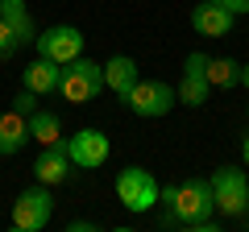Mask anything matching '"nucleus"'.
<instances>
[{"mask_svg": "<svg viewBox=\"0 0 249 232\" xmlns=\"http://www.w3.org/2000/svg\"><path fill=\"white\" fill-rule=\"evenodd\" d=\"M162 228H191V232H212L216 228V199L208 179H187L175 182V195L162 207Z\"/></svg>", "mask_w": 249, "mask_h": 232, "instance_id": "nucleus-1", "label": "nucleus"}, {"mask_svg": "<svg viewBox=\"0 0 249 232\" xmlns=\"http://www.w3.org/2000/svg\"><path fill=\"white\" fill-rule=\"evenodd\" d=\"M104 87V63H91V58H75V63L62 66V79H58V96L67 104H91Z\"/></svg>", "mask_w": 249, "mask_h": 232, "instance_id": "nucleus-2", "label": "nucleus"}, {"mask_svg": "<svg viewBox=\"0 0 249 232\" xmlns=\"http://www.w3.org/2000/svg\"><path fill=\"white\" fill-rule=\"evenodd\" d=\"M212 199H216V212L224 220H241L249 212V174L237 166H220L212 170Z\"/></svg>", "mask_w": 249, "mask_h": 232, "instance_id": "nucleus-3", "label": "nucleus"}, {"mask_svg": "<svg viewBox=\"0 0 249 232\" xmlns=\"http://www.w3.org/2000/svg\"><path fill=\"white\" fill-rule=\"evenodd\" d=\"M158 179H154L145 166H124L121 174H116V199L124 203V212H150V207H158Z\"/></svg>", "mask_w": 249, "mask_h": 232, "instance_id": "nucleus-4", "label": "nucleus"}, {"mask_svg": "<svg viewBox=\"0 0 249 232\" xmlns=\"http://www.w3.org/2000/svg\"><path fill=\"white\" fill-rule=\"evenodd\" d=\"M124 104H129L133 116H142V120H158V116H166L178 104V91L170 83H162V79H137V87L124 96Z\"/></svg>", "mask_w": 249, "mask_h": 232, "instance_id": "nucleus-5", "label": "nucleus"}, {"mask_svg": "<svg viewBox=\"0 0 249 232\" xmlns=\"http://www.w3.org/2000/svg\"><path fill=\"white\" fill-rule=\"evenodd\" d=\"M54 215V195L46 182H37V187H25L17 195V203H13V228L17 232H42L46 224H50Z\"/></svg>", "mask_w": 249, "mask_h": 232, "instance_id": "nucleus-6", "label": "nucleus"}, {"mask_svg": "<svg viewBox=\"0 0 249 232\" xmlns=\"http://www.w3.org/2000/svg\"><path fill=\"white\" fill-rule=\"evenodd\" d=\"M83 46H88V37H83L79 25H50V29H42V33L34 37V50L42 54V58H50V63H58V66L75 63L83 54Z\"/></svg>", "mask_w": 249, "mask_h": 232, "instance_id": "nucleus-7", "label": "nucleus"}, {"mask_svg": "<svg viewBox=\"0 0 249 232\" xmlns=\"http://www.w3.org/2000/svg\"><path fill=\"white\" fill-rule=\"evenodd\" d=\"M67 153H71V166L75 170H100L112 153V141H108L100 129H79L75 137H62Z\"/></svg>", "mask_w": 249, "mask_h": 232, "instance_id": "nucleus-8", "label": "nucleus"}, {"mask_svg": "<svg viewBox=\"0 0 249 232\" xmlns=\"http://www.w3.org/2000/svg\"><path fill=\"white\" fill-rule=\"evenodd\" d=\"M178 104L187 108H199L208 104V91H212V83H208V54L204 50H191L183 63V79H178Z\"/></svg>", "mask_w": 249, "mask_h": 232, "instance_id": "nucleus-9", "label": "nucleus"}, {"mask_svg": "<svg viewBox=\"0 0 249 232\" xmlns=\"http://www.w3.org/2000/svg\"><path fill=\"white\" fill-rule=\"evenodd\" d=\"M71 153H67V145H42L37 149V158H34V179L37 182H46V187H62V182L71 179Z\"/></svg>", "mask_w": 249, "mask_h": 232, "instance_id": "nucleus-10", "label": "nucleus"}, {"mask_svg": "<svg viewBox=\"0 0 249 232\" xmlns=\"http://www.w3.org/2000/svg\"><path fill=\"white\" fill-rule=\"evenodd\" d=\"M232 21L237 17L224 9L220 0H199L196 9H191V29H196L199 37H229Z\"/></svg>", "mask_w": 249, "mask_h": 232, "instance_id": "nucleus-11", "label": "nucleus"}, {"mask_svg": "<svg viewBox=\"0 0 249 232\" xmlns=\"http://www.w3.org/2000/svg\"><path fill=\"white\" fill-rule=\"evenodd\" d=\"M137 79H142V75H137V63L129 58V54H112V58L104 63V87L112 91L116 99L129 96V91L137 87Z\"/></svg>", "mask_w": 249, "mask_h": 232, "instance_id": "nucleus-12", "label": "nucleus"}, {"mask_svg": "<svg viewBox=\"0 0 249 232\" xmlns=\"http://www.w3.org/2000/svg\"><path fill=\"white\" fill-rule=\"evenodd\" d=\"M25 141H29V116H21L17 108H4L0 112V158L21 153Z\"/></svg>", "mask_w": 249, "mask_h": 232, "instance_id": "nucleus-13", "label": "nucleus"}, {"mask_svg": "<svg viewBox=\"0 0 249 232\" xmlns=\"http://www.w3.org/2000/svg\"><path fill=\"white\" fill-rule=\"evenodd\" d=\"M58 79H62V66L37 54L34 63L25 66V79H21V87L37 91V96H58Z\"/></svg>", "mask_w": 249, "mask_h": 232, "instance_id": "nucleus-14", "label": "nucleus"}, {"mask_svg": "<svg viewBox=\"0 0 249 232\" xmlns=\"http://www.w3.org/2000/svg\"><path fill=\"white\" fill-rule=\"evenodd\" d=\"M0 17L9 21V29L17 33L21 50H25V46H34V37H37V25H34V17H29L25 0H0Z\"/></svg>", "mask_w": 249, "mask_h": 232, "instance_id": "nucleus-15", "label": "nucleus"}, {"mask_svg": "<svg viewBox=\"0 0 249 232\" xmlns=\"http://www.w3.org/2000/svg\"><path fill=\"white\" fill-rule=\"evenodd\" d=\"M29 141H37V145H58V141H62V120H58V112H46V108L29 112Z\"/></svg>", "mask_w": 249, "mask_h": 232, "instance_id": "nucleus-16", "label": "nucleus"}, {"mask_svg": "<svg viewBox=\"0 0 249 232\" xmlns=\"http://www.w3.org/2000/svg\"><path fill=\"white\" fill-rule=\"evenodd\" d=\"M208 83H212V87H237L241 83V63L237 58H229V54H224V58H208Z\"/></svg>", "mask_w": 249, "mask_h": 232, "instance_id": "nucleus-17", "label": "nucleus"}, {"mask_svg": "<svg viewBox=\"0 0 249 232\" xmlns=\"http://www.w3.org/2000/svg\"><path fill=\"white\" fill-rule=\"evenodd\" d=\"M17 50H21L17 33H13V29H9V21L0 17V63H9V58H13V54H17Z\"/></svg>", "mask_w": 249, "mask_h": 232, "instance_id": "nucleus-18", "label": "nucleus"}, {"mask_svg": "<svg viewBox=\"0 0 249 232\" xmlns=\"http://www.w3.org/2000/svg\"><path fill=\"white\" fill-rule=\"evenodd\" d=\"M37 99H42V96H37V91H29V87H21L17 96H13V108H17L21 116H29V112H37Z\"/></svg>", "mask_w": 249, "mask_h": 232, "instance_id": "nucleus-19", "label": "nucleus"}, {"mask_svg": "<svg viewBox=\"0 0 249 232\" xmlns=\"http://www.w3.org/2000/svg\"><path fill=\"white\" fill-rule=\"evenodd\" d=\"M220 4L232 13V17H245V13H249V0H220Z\"/></svg>", "mask_w": 249, "mask_h": 232, "instance_id": "nucleus-20", "label": "nucleus"}, {"mask_svg": "<svg viewBox=\"0 0 249 232\" xmlns=\"http://www.w3.org/2000/svg\"><path fill=\"white\" fill-rule=\"evenodd\" d=\"M67 228H71V232H88V228H91V220H71Z\"/></svg>", "mask_w": 249, "mask_h": 232, "instance_id": "nucleus-21", "label": "nucleus"}, {"mask_svg": "<svg viewBox=\"0 0 249 232\" xmlns=\"http://www.w3.org/2000/svg\"><path fill=\"white\" fill-rule=\"evenodd\" d=\"M241 162H245V170H249V133H245V141H241Z\"/></svg>", "mask_w": 249, "mask_h": 232, "instance_id": "nucleus-22", "label": "nucleus"}, {"mask_svg": "<svg viewBox=\"0 0 249 232\" xmlns=\"http://www.w3.org/2000/svg\"><path fill=\"white\" fill-rule=\"evenodd\" d=\"M241 83H245V87H249V63L241 66Z\"/></svg>", "mask_w": 249, "mask_h": 232, "instance_id": "nucleus-23", "label": "nucleus"}, {"mask_svg": "<svg viewBox=\"0 0 249 232\" xmlns=\"http://www.w3.org/2000/svg\"><path fill=\"white\" fill-rule=\"evenodd\" d=\"M245 112H249V104H245Z\"/></svg>", "mask_w": 249, "mask_h": 232, "instance_id": "nucleus-24", "label": "nucleus"}]
</instances>
